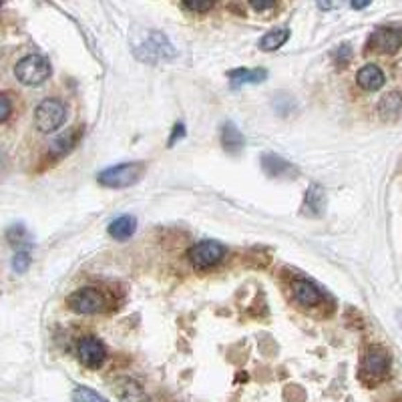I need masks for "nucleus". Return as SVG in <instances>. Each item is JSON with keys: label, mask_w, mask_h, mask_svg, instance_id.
Here are the masks:
<instances>
[{"label": "nucleus", "mask_w": 402, "mask_h": 402, "mask_svg": "<svg viewBox=\"0 0 402 402\" xmlns=\"http://www.w3.org/2000/svg\"><path fill=\"white\" fill-rule=\"evenodd\" d=\"M350 46L348 44H344V46H338L336 49V53H334V60H336V64H340V67H346L348 64V60H350Z\"/></svg>", "instance_id": "obj_22"}, {"label": "nucleus", "mask_w": 402, "mask_h": 402, "mask_svg": "<svg viewBox=\"0 0 402 402\" xmlns=\"http://www.w3.org/2000/svg\"><path fill=\"white\" fill-rule=\"evenodd\" d=\"M15 75L26 87H39L51 77V64L40 55H26L17 62Z\"/></svg>", "instance_id": "obj_1"}, {"label": "nucleus", "mask_w": 402, "mask_h": 402, "mask_svg": "<svg viewBox=\"0 0 402 402\" xmlns=\"http://www.w3.org/2000/svg\"><path fill=\"white\" fill-rule=\"evenodd\" d=\"M187 10H195V12H205L209 8H213V2H183L181 4Z\"/></svg>", "instance_id": "obj_24"}, {"label": "nucleus", "mask_w": 402, "mask_h": 402, "mask_svg": "<svg viewBox=\"0 0 402 402\" xmlns=\"http://www.w3.org/2000/svg\"><path fill=\"white\" fill-rule=\"evenodd\" d=\"M290 39V30L288 28H276L265 33L260 39L261 51H278L281 44H286V40Z\"/></svg>", "instance_id": "obj_19"}, {"label": "nucleus", "mask_w": 402, "mask_h": 402, "mask_svg": "<svg viewBox=\"0 0 402 402\" xmlns=\"http://www.w3.org/2000/svg\"><path fill=\"white\" fill-rule=\"evenodd\" d=\"M221 145L227 153H240L241 147L245 145V139L241 131L234 123H225L221 129Z\"/></svg>", "instance_id": "obj_17"}, {"label": "nucleus", "mask_w": 402, "mask_h": 402, "mask_svg": "<svg viewBox=\"0 0 402 402\" xmlns=\"http://www.w3.org/2000/svg\"><path fill=\"white\" fill-rule=\"evenodd\" d=\"M292 292H294V300L298 302L304 308H312L318 306L322 302L320 290L308 280H296L292 283Z\"/></svg>", "instance_id": "obj_11"}, {"label": "nucleus", "mask_w": 402, "mask_h": 402, "mask_svg": "<svg viewBox=\"0 0 402 402\" xmlns=\"http://www.w3.org/2000/svg\"><path fill=\"white\" fill-rule=\"evenodd\" d=\"M10 113H12V105H10V99L8 97H4V95H0V123H4V121L10 117Z\"/></svg>", "instance_id": "obj_23"}, {"label": "nucleus", "mask_w": 402, "mask_h": 402, "mask_svg": "<svg viewBox=\"0 0 402 402\" xmlns=\"http://www.w3.org/2000/svg\"><path fill=\"white\" fill-rule=\"evenodd\" d=\"M399 320H401V328H402V312H401V314H399Z\"/></svg>", "instance_id": "obj_28"}, {"label": "nucleus", "mask_w": 402, "mask_h": 402, "mask_svg": "<svg viewBox=\"0 0 402 402\" xmlns=\"http://www.w3.org/2000/svg\"><path fill=\"white\" fill-rule=\"evenodd\" d=\"M390 370V358L388 352L381 346H370L362 360V378L368 382H376L384 378Z\"/></svg>", "instance_id": "obj_4"}, {"label": "nucleus", "mask_w": 402, "mask_h": 402, "mask_svg": "<svg viewBox=\"0 0 402 402\" xmlns=\"http://www.w3.org/2000/svg\"><path fill=\"white\" fill-rule=\"evenodd\" d=\"M356 80L364 91H378L384 85V73L376 64H364L356 75Z\"/></svg>", "instance_id": "obj_15"}, {"label": "nucleus", "mask_w": 402, "mask_h": 402, "mask_svg": "<svg viewBox=\"0 0 402 402\" xmlns=\"http://www.w3.org/2000/svg\"><path fill=\"white\" fill-rule=\"evenodd\" d=\"M368 6V2H352V8H364Z\"/></svg>", "instance_id": "obj_27"}, {"label": "nucleus", "mask_w": 402, "mask_h": 402, "mask_svg": "<svg viewBox=\"0 0 402 402\" xmlns=\"http://www.w3.org/2000/svg\"><path fill=\"white\" fill-rule=\"evenodd\" d=\"M28 265H30V254L28 252H19L17 256H15V260H12V268H15V272H26L28 270Z\"/></svg>", "instance_id": "obj_21"}, {"label": "nucleus", "mask_w": 402, "mask_h": 402, "mask_svg": "<svg viewBox=\"0 0 402 402\" xmlns=\"http://www.w3.org/2000/svg\"><path fill=\"white\" fill-rule=\"evenodd\" d=\"M77 352H79L80 362L87 366V368H101V364L105 362V346L97 340L95 336H85L77 346Z\"/></svg>", "instance_id": "obj_9"}, {"label": "nucleus", "mask_w": 402, "mask_h": 402, "mask_svg": "<svg viewBox=\"0 0 402 402\" xmlns=\"http://www.w3.org/2000/svg\"><path fill=\"white\" fill-rule=\"evenodd\" d=\"M256 10H265V8H274L276 4H252Z\"/></svg>", "instance_id": "obj_26"}, {"label": "nucleus", "mask_w": 402, "mask_h": 402, "mask_svg": "<svg viewBox=\"0 0 402 402\" xmlns=\"http://www.w3.org/2000/svg\"><path fill=\"white\" fill-rule=\"evenodd\" d=\"M133 234H135V218H131V216H121L115 221H111V225H109V236L113 240L125 241L129 240Z\"/></svg>", "instance_id": "obj_18"}, {"label": "nucleus", "mask_w": 402, "mask_h": 402, "mask_svg": "<svg viewBox=\"0 0 402 402\" xmlns=\"http://www.w3.org/2000/svg\"><path fill=\"white\" fill-rule=\"evenodd\" d=\"M304 216H310V218H320L326 209V191L324 187L318 183H312L306 191V200H304Z\"/></svg>", "instance_id": "obj_10"}, {"label": "nucleus", "mask_w": 402, "mask_h": 402, "mask_svg": "<svg viewBox=\"0 0 402 402\" xmlns=\"http://www.w3.org/2000/svg\"><path fill=\"white\" fill-rule=\"evenodd\" d=\"M261 167H263L265 175H270V177H283V175L296 173L294 165H290L288 161L281 159L278 155H263L261 157Z\"/></svg>", "instance_id": "obj_16"}, {"label": "nucleus", "mask_w": 402, "mask_h": 402, "mask_svg": "<svg viewBox=\"0 0 402 402\" xmlns=\"http://www.w3.org/2000/svg\"><path fill=\"white\" fill-rule=\"evenodd\" d=\"M231 89H240L241 85H258L268 77L263 69H234L227 73Z\"/></svg>", "instance_id": "obj_13"}, {"label": "nucleus", "mask_w": 402, "mask_h": 402, "mask_svg": "<svg viewBox=\"0 0 402 402\" xmlns=\"http://www.w3.org/2000/svg\"><path fill=\"white\" fill-rule=\"evenodd\" d=\"M137 57L141 60H147V62H157L159 59L175 57V49L161 33H151V37L137 49Z\"/></svg>", "instance_id": "obj_8"}, {"label": "nucleus", "mask_w": 402, "mask_h": 402, "mask_svg": "<svg viewBox=\"0 0 402 402\" xmlns=\"http://www.w3.org/2000/svg\"><path fill=\"white\" fill-rule=\"evenodd\" d=\"M402 46L401 26H378L368 39V49L382 55H392Z\"/></svg>", "instance_id": "obj_5"}, {"label": "nucleus", "mask_w": 402, "mask_h": 402, "mask_svg": "<svg viewBox=\"0 0 402 402\" xmlns=\"http://www.w3.org/2000/svg\"><path fill=\"white\" fill-rule=\"evenodd\" d=\"M67 304L77 314H97L105 306V298L97 288H80L67 298Z\"/></svg>", "instance_id": "obj_7"}, {"label": "nucleus", "mask_w": 402, "mask_h": 402, "mask_svg": "<svg viewBox=\"0 0 402 402\" xmlns=\"http://www.w3.org/2000/svg\"><path fill=\"white\" fill-rule=\"evenodd\" d=\"M67 121V107L59 99H44L35 111V127L40 133H55Z\"/></svg>", "instance_id": "obj_2"}, {"label": "nucleus", "mask_w": 402, "mask_h": 402, "mask_svg": "<svg viewBox=\"0 0 402 402\" xmlns=\"http://www.w3.org/2000/svg\"><path fill=\"white\" fill-rule=\"evenodd\" d=\"M73 401L75 402H109L107 399H103L101 394H97L95 390L87 388V386H77L73 390Z\"/></svg>", "instance_id": "obj_20"}, {"label": "nucleus", "mask_w": 402, "mask_h": 402, "mask_svg": "<svg viewBox=\"0 0 402 402\" xmlns=\"http://www.w3.org/2000/svg\"><path fill=\"white\" fill-rule=\"evenodd\" d=\"M378 113L384 121H396L402 117V93L392 91L378 103Z\"/></svg>", "instance_id": "obj_14"}, {"label": "nucleus", "mask_w": 402, "mask_h": 402, "mask_svg": "<svg viewBox=\"0 0 402 402\" xmlns=\"http://www.w3.org/2000/svg\"><path fill=\"white\" fill-rule=\"evenodd\" d=\"M141 173H143L141 163H123V165H115V167L101 171L99 183L111 189H123V187H131L139 180Z\"/></svg>", "instance_id": "obj_3"}, {"label": "nucleus", "mask_w": 402, "mask_h": 402, "mask_svg": "<svg viewBox=\"0 0 402 402\" xmlns=\"http://www.w3.org/2000/svg\"><path fill=\"white\" fill-rule=\"evenodd\" d=\"M115 394L123 402H147V394L139 386V382L131 378H119L115 382Z\"/></svg>", "instance_id": "obj_12"}, {"label": "nucleus", "mask_w": 402, "mask_h": 402, "mask_svg": "<svg viewBox=\"0 0 402 402\" xmlns=\"http://www.w3.org/2000/svg\"><path fill=\"white\" fill-rule=\"evenodd\" d=\"M189 260L191 263L198 268V270H207V268H211V265H216V263H220L223 260V256H225V247L218 243V241H211V240H205L200 241V243H195L191 250H189Z\"/></svg>", "instance_id": "obj_6"}, {"label": "nucleus", "mask_w": 402, "mask_h": 402, "mask_svg": "<svg viewBox=\"0 0 402 402\" xmlns=\"http://www.w3.org/2000/svg\"><path fill=\"white\" fill-rule=\"evenodd\" d=\"M183 135H185V131H183V125H175V133H173V137L169 139V147L175 143V139H177V137H183Z\"/></svg>", "instance_id": "obj_25"}]
</instances>
